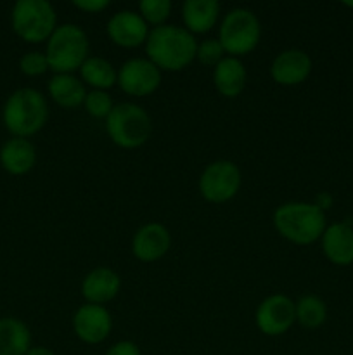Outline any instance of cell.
Masks as SVG:
<instances>
[{
	"label": "cell",
	"mask_w": 353,
	"mask_h": 355,
	"mask_svg": "<svg viewBox=\"0 0 353 355\" xmlns=\"http://www.w3.org/2000/svg\"><path fill=\"white\" fill-rule=\"evenodd\" d=\"M144 47L149 61L161 71H182L196 61L197 40L183 26L166 23L151 28Z\"/></svg>",
	"instance_id": "6da1fadb"
},
{
	"label": "cell",
	"mask_w": 353,
	"mask_h": 355,
	"mask_svg": "<svg viewBox=\"0 0 353 355\" xmlns=\"http://www.w3.org/2000/svg\"><path fill=\"white\" fill-rule=\"evenodd\" d=\"M272 222L280 238L300 246L320 241L329 225L325 211L308 201H287L279 205L273 211Z\"/></svg>",
	"instance_id": "7a4b0ae2"
},
{
	"label": "cell",
	"mask_w": 353,
	"mask_h": 355,
	"mask_svg": "<svg viewBox=\"0 0 353 355\" xmlns=\"http://www.w3.org/2000/svg\"><path fill=\"white\" fill-rule=\"evenodd\" d=\"M47 120V97L37 89L21 87L3 103L2 121L12 137H31L45 127Z\"/></svg>",
	"instance_id": "3957f363"
},
{
	"label": "cell",
	"mask_w": 353,
	"mask_h": 355,
	"mask_svg": "<svg viewBox=\"0 0 353 355\" xmlns=\"http://www.w3.org/2000/svg\"><path fill=\"white\" fill-rule=\"evenodd\" d=\"M48 68L54 73H75L90 55V42L85 30L75 23L57 24L45 42Z\"/></svg>",
	"instance_id": "277c9868"
},
{
	"label": "cell",
	"mask_w": 353,
	"mask_h": 355,
	"mask_svg": "<svg viewBox=\"0 0 353 355\" xmlns=\"http://www.w3.org/2000/svg\"><path fill=\"white\" fill-rule=\"evenodd\" d=\"M106 132L118 148L137 149L151 137L152 120L141 104H114L113 111L106 118Z\"/></svg>",
	"instance_id": "5b68a950"
},
{
	"label": "cell",
	"mask_w": 353,
	"mask_h": 355,
	"mask_svg": "<svg viewBox=\"0 0 353 355\" xmlns=\"http://www.w3.org/2000/svg\"><path fill=\"white\" fill-rule=\"evenodd\" d=\"M10 26L28 44H40L57 28V12L47 0H17L10 10Z\"/></svg>",
	"instance_id": "8992f818"
},
{
	"label": "cell",
	"mask_w": 353,
	"mask_h": 355,
	"mask_svg": "<svg viewBox=\"0 0 353 355\" xmlns=\"http://www.w3.org/2000/svg\"><path fill=\"white\" fill-rule=\"evenodd\" d=\"M262 38V24L258 16L246 7H234L224 14L218 26V40L227 55L239 58L256 49Z\"/></svg>",
	"instance_id": "52a82bcc"
},
{
	"label": "cell",
	"mask_w": 353,
	"mask_h": 355,
	"mask_svg": "<svg viewBox=\"0 0 353 355\" xmlns=\"http://www.w3.org/2000/svg\"><path fill=\"white\" fill-rule=\"evenodd\" d=\"M242 184L241 168L230 159L208 163L197 180V189L208 203L221 205L237 196Z\"/></svg>",
	"instance_id": "ba28073f"
},
{
	"label": "cell",
	"mask_w": 353,
	"mask_h": 355,
	"mask_svg": "<svg viewBox=\"0 0 353 355\" xmlns=\"http://www.w3.org/2000/svg\"><path fill=\"white\" fill-rule=\"evenodd\" d=\"M296 322L294 300L284 293L263 298L255 311V324L265 336H282Z\"/></svg>",
	"instance_id": "9c48e42d"
},
{
	"label": "cell",
	"mask_w": 353,
	"mask_h": 355,
	"mask_svg": "<svg viewBox=\"0 0 353 355\" xmlns=\"http://www.w3.org/2000/svg\"><path fill=\"white\" fill-rule=\"evenodd\" d=\"M163 71L154 62L149 61L147 58H132L127 59L118 68L116 85L127 96L145 97L151 96L159 89Z\"/></svg>",
	"instance_id": "30bf717a"
},
{
	"label": "cell",
	"mask_w": 353,
	"mask_h": 355,
	"mask_svg": "<svg viewBox=\"0 0 353 355\" xmlns=\"http://www.w3.org/2000/svg\"><path fill=\"white\" fill-rule=\"evenodd\" d=\"M73 333L87 345H99L106 342L113 331V315L104 305L83 304L73 314Z\"/></svg>",
	"instance_id": "8fae6325"
},
{
	"label": "cell",
	"mask_w": 353,
	"mask_h": 355,
	"mask_svg": "<svg viewBox=\"0 0 353 355\" xmlns=\"http://www.w3.org/2000/svg\"><path fill=\"white\" fill-rule=\"evenodd\" d=\"M106 31L111 42L118 47L135 49L145 45L151 28L138 10L121 9L107 19Z\"/></svg>",
	"instance_id": "7c38bea8"
},
{
	"label": "cell",
	"mask_w": 353,
	"mask_h": 355,
	"mask_svg": "<svg viewBox=\"0 0 353 355\" xmlns=\"http://www.w3.org/2000/svg\"><path fill=\"white\" fill-rule=\"evenodd\" d=\"M172 234L159 222H147L135 231L132 238V253L137 260L145 263L158 262L170 252Z\"/></svg>",
	"instance_id": "4fadbf2b"
},
{
	"label": "cell",
	"mask_w": 353,
	"mask_h": 355,
	"mask_svg": "<svg viewBox=\"0 0 353 355\" xmlns=\"http://www.w3.org/2000/svg\"><path fill=\"white\" fill-rule=\"evenodd\" d=\"M314 62L308 52L301 49H286L273 58L270 76L282 87H296L310 76Z\"/></svg>",
	"instance_id": "5bb4252c"
},
{
	"label": "cell",
	"mask_w": 353,
	"mask_h": 355,
	"mask_svg": "<svg viewBox=\"0 0 353 355\" xmlns=\"http://www.w3.org/2000/svg\"><path fill=\"white\" fill-rule=\"evenodd\" d=\"M80 290L85 304L106 307V304L114 300L121 291V277L111 267H96L85 274Z\"/></svg>",
	"instance_id": "9a60e30c"
},
{
	"label": "cell",
	"mask_w": 353,
	"mask_h": 355,
	"mask_svg": "<svg viewBox=\"0 0 353 355\" xmlns=\"http://www.w3.org/2000/svg\"><path fill=\"white\" fill-rule=\"evenodd\" d=\"M322 253L331 263L346 267L353 263V227L348 222H334L320 238Z\"/></svg>",
	"instance_id": "2e32d148"
},
{
	"label": "cell",
	"mask_w": 353,
	"mask_h": 355,
	"mask_svg": "<svg viewBox=\"0 0 353 355\" xmlns=\"http://www.w3.org/2000/svg\"><path fill=\"white\" fill-rule=\"evenodd\" d=\"M211 78H213V85L220 96L227 97V99H235L244 92L248 71L241 59L227 55L215 66Z\"/></svg>",
	"instance_id": "e0dca14e"
},
{
	"label": "cell",
	"mask_w": 353,
	"mask_h": 355,
	"mask_svg": "<svg viewBox=\"0 0 353 355\" xmlns=\"http://www.w3.org/2000/svg\"><path fill=\"white\" fill-rule=\"evenodd\" d=\"M37 163V148L30 139L10 137L0 148V165L10 175H24Z\"/></svg>",
	"instance_id": "ac0fdd59"
},
{
	"label": "cell",
	"mask_w": 353,
	"mask_h": 355,
	"mask_svg": "<svg viewBox=\"0 0 353 355\" xmlns=\"http://www.w3.org/2000/svg\"><path fill=\"white\" fill-rule=\"evenodd\" d=\"M221 7L217 0H185L182 3L183 28L196 37L217 26Z\"/></svg>",
	"instance_id": "d6986e66"
},
{
	"label": "cell",
	"mask_w": 353,
	"mask_h": 355,
	"mask_svg": "<svg viewBox=\"0 0 353 355\" xmlns=\"http://www.w3.org/2000/svg\"><path fill=\"white\" fill-rule=\"evenodd\" d=\"M47 92L57 106L75 110V107L83 106L89 90L75 73H54L47 82Z\"/></svg>",
	"instance_id": "ffe728a7"
},
{
	"label": "cell",
	"mask_w": 353,
	"mask_h": 355,
	"mask_svg": "<svg viewBox=\"0 0 353 355\" xmlns=\"http://www.w3.org/2000/svg\"><path fill=\"white\" fill-rule=\"evenodd\" d=\"M30 349V328L17 318H0V355H26Z\"/></svg>",
	"instance_id": "44dd1931"
},
{
	"label": "cell",
	"mask_w": 353,
	"mask_h": 355,
	"mask_svg": "<svg viewBox=\"0 0 353 355\" xmlns=\"http://www.w3.org/2000/svg\"><path fill=\"white\" fill-rule=\"evenodd\" d=\"M78 71L80 80L92 90L109 92V89L118 83V68H114L113 62L102 55H89Z\"/></svg>",
	"instance_id": "7402d4cb"
},
{
	"label": "cell",
	"mask_w": 353,
	"mask_h": 355,
	"mask_svg": "<svg viewBox=\"0 0 353 355\" xmlns=\"http://www.w3.org/2000/svg\"><path fill=\"white\" fill-rule=\"evenodd\" d=\"M296 322L301 328L317 329L327 321V305L317 295H303L294 302Z\"/></svg>",
	"instance_id": "603a6c76"
},
{
	"label": "cell",
	"mask_w": 353,
	"mask_h": 355,
	"mask_svg": "<svg viewBox=\"0 0 353 355\" xmlns=\"http://www.w3.org/2000/svg\"><path fill=\"white\" fill-rule=\"evenodd\" d=\"M172 9L173 3L170 0H142L138 3V14L152 28L166 24L170 14H172Z\"/></svg>",
	"instance_id": "cb8c5ba5"
},
{
	"label": "cell",
	"mask_w": 353,
	"mask_h": 355,
	"mask_svg": "<svg viewBox=\"0 0 353 355\" xmlns=\"http://www.w3.org/2000/svg\"><path fill=\"white\" fill-rule=\"evenodd\" d=\"M83 107L92 118H97V120L104 118L106 120L111 111H113L114 103L111 94L106 92V90H89L85 101H83Z\"/></svg>",
	"instance_id": "d4e9b609"
},
{
	"label": "cell",
	"mask_w": 353,
	"mask_h": 355,
	"mask_svg": "<svg viewBox=\"0 0 353 355\" xmlns=\"http://www.w3.org/2000/svg\"><path fill=\"white\" fill-rule=\"evenodd\" d=\"M224 58H227V52L218 38H204V40L197 42L196 61H199L201 64L215 68Z\"/></svg>",
	"instance_id": "484cf974"
},
{
	"label": "cell",
	"mask_w": 353,
	"mask_h": 355,
	"mask_svg": "<svg viewBox=\"0 0 353 355\" xmlns=\"http://www.w3.org/2000/svg\"><path fill=\"white\" fill-rule=\"evenodd\" d=\"M19 69L21 73L26 76H40L44 75V73H47L51 68H48V61L45 52L30 51L26 52V54L21 55Z\"/></svg>",
	"instance_id": "4316f807"
},
{
	"label": "cell",
	"mask_w": 353,
	"mask_h": 355,
	"mask_svg": "<svg viewBox=\"0 0 353 355\" xmlns=\"http://www.w3.org/2000/svg\"><path fill=\"white\" fill-rule=\"evenodd\" d=\"M104 355H142V352L137 343L132 340H120V342L113 343Z\"/></svg>",
	"instance_id": "83f0119b"
},
{
	"label": "cell",
	"mask_w": 353,
	"mask_h": 355,
	"mask_svg": "<svg viewBox=\"0 0 353 355\" xmlns=\"http://www.w3.org/2000/svg\"><path fill=\"white\" fill-rule=\"evenodd\" d=\"M73 6L87 14H99L109 7V0H75Z\"/></svg>",
	"instance_id": "f1b7e54d"
},
{
	"label": "cell",
	"mask_w": 353,
	"mask_h": 355,
	"mask_svg": "<svg viewBox=\"0 0 353 355\" xmlns=\"http://www.w3.org/2000/svg\"><path fill=\"white\" fill-rule=\"evenodd\" d=\"M315 205H317L320 210H327V208H331L332 205V196L329 193H320L317 196V200H315Z\"/></svg>",
	"instance_id": "f546056e"
},
{
	"label": "cell",
	"mask_w": 353,
	"mask_h": 355,
	"mask_svg": "<svg viewBox=\"0 0 353 355\" xmlns=\"http://www.w3.org/2000/svg\"><path fill=\"white\" fill-rule=\"evenodd\" d=\"M26 355H55V352L47 347H31Z\"/></svg>",
	"instance_id": "4dcf8cb0"
},
{
	"label": "cell",
	"mask_w": 353,
	"mask_h": 355,
	"mask_svg": "<svg viewBox=\"0 0 353 355\" xmlns=\"http://www.w3.org/2000/svg\"><path fill=\"white\" fill-rule=\"evenodd\" d=\"M343 3H345L346 7H352V9H353V2H343Z\"/></svg>",
	"instance_id": "1f68e13d"
}]
</instances>
